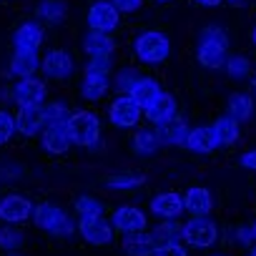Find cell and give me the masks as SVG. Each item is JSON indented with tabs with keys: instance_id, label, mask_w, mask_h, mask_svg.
<instances>
[{
	"instance_id": "cb8c5ba5",
	"label": "cell",
	"mask_w": 256,
	"mask_h": 256,
	"mask_svg": "<svg viewBox=\"0 0 256 256\" xmlns=\"http://www.w3.org/2000/svg\"><path fill=\"white\" fill-rule=\"evenodd\" d=\"M161 93H164V90H161V86H158L154 78H141V80L131 88V96L136 98V103H138L144 110H146Z\"/></svg>"
},
{
	"instance_id": "d6986e66",
	"label": "cell",
	"mask_w": 256,
	"mask_h": 256,
	"mask_svg": "<svg viewBox=\"0 0 256 256\" xmlns=\"http://www.w3.org/2000/svg\"><path fill=\"white\" fill-rule=\"evenodd\" d=\"M158 248L154 234H146V231H138V234H126L123 238V251L128 256H154Z\"/></svg>"
},
{
	"instance_id": "9c48e42d",
	"label": "cell",
	"mask_w": 256,
	"mask_h": 256,
	"mask_svg": "<svg viewBox=\"0 0 256 256\" xmlns=\"http://www.w3.org/2000/svg\"><path fill=\"white\" fill-rule=\"evenodd\" d=\"M120 10L113 6V3H106V0H98L88 8V26L90 30H98V33H113L118 28V18Z\"/></svg>"
},
{
	"instance_id": "b9f144b4",
	"label": "cell",
	"mask_w": 256,
	"mask_h": 256,
	"mask_svg": "<svg viewBox=\"0 0 256 256\" xmlns=\"http://www.w3.org/2000/svg\"><path fill=\"white\" fill-rule=\"evenodd\" d=\"M198 6H206V8H216V6H221L224 0H196Z\"/></svg>"
},
{
	"instance_id": "6da1fadb",
	"label": "cell",
	"mask_w": 256,
	"mask_h": 256,
	"mask_svg": "<svg viewBox=\"0 0 256 256\" xmlns=\"http://www.w3.org/2000/svg\"><path fill=\"white\" fill-rule=\"evenodd\" d=\"M226 48H228V38H226L224 28L206 26L201 30V43H198V63L204 68H221L228 58Z\"/></svg>"
},
{
	"instance_id": "ab89813d",
	"label": "cell",
	"mask_w": 256,
	"mask_h": 256,
	"mask_svg": "<svg viewBox=\"0 0 256 256\" xmlns=\"http://www.w3.org/2000/svg\"><path fill=\"white\" fill-rule=\"evenodd\" d=\"M236 236H238V241H241V244H246V246H254V244H256V234H254V226H241Z\"/></svg>"
},
{
	"instance_id": "ac0fdd59",
	"label": "cell",
	"mask_w": 256,
	"mask_h": 256,
	"mask_svg": "<svg viewBox=\"0 0 256 256\" xmlns=\"http://www.w3.org/2000/svg\"><path fill=\"white\" fill-rule=\"evenodd\" d=\"M16 126H18V134H23V136H38V134H43V128H46L43 106L40 108H20L16 113Z\"/></svg>"
},
{
	"instance_id": "603a6c76",
	"label": "cell",
	"mask_w": 256,
	"mask_h": 256,
	"mask_svg": "<svg viewBox=\"0 0 256 256\" xmlns=\"http://www.w3.org/2000/svg\"><path fill=\"white\" fill-rule=\"evenodd\" d=\"M146 118L151 120V123H156V126H161V123H166L168 118H174L176 116V100L168 96V93H161L146 110Z\"/></svg>"
},
{
	"instance_id": "30bf717a",
	"label": "cell",
	"mask_w": 256,
	"mask_h": 256,
	"mask_svg": "<svg viewBox=\"0 0 256 256\" xmlns=\"http://www.w3.org/2000/svg\"><path fill=\"white\" fill-rule=\"evenodd\" d=\"M78 231H80V236H83L88 244H93V246H106V244L113 241V231H116V228H113L103 216H86V218L78 221Z\"/></svg>"
},
{
	"instance_id": "681fc988",
	"label": "cell",
	"mask_w": 256,
	"mask_h": 256,
	"mask_svg": "<svg viewBox=\"0 0 256 256\" xmlns=\"http://www.w3.org/2000/svg\"><path fill=\"white\" fill-rule=\"evenodd\" d=\"M254 234H256V224H254Z\"/></svg>"
},
{
	"instance_id": "4316f807",
	"label": "cell",
	"mask_w": 256,
	"mask_h": 256,
	"mask_svg": "<svg viewBox=\"0 0 256 256\" xmlns=\"http://www.w3.org/2000/svg\"><path fill=\"white\" fill-rule=\"evenodd\" d=\"M254 113V100L246 93H231L228 96V116H234L236 120H246Z\"/></svg>"
},
{
	"instance_id": "5b68a950",
	"label": "cell",
	"mask_w": 256,
	"mask_h": 256,
	"mask_svg": "<svg viewBox=\"0 0 256 256\" xmlns=\"http://www.w3.org/2000/svg\"><path fill=\"white\" fill-rule=\"evenodd\" d=\"M181 238L188 244V246H196V248H208L216 244L218 238V228L211 218L206 216H191L186 224H184V231H181Z\"/></svg>"
},
{
	"instance_id": "bcb514c9",
	"label": "cell",
	"mask_w": 256,
	"mask_h": 256,
	"mask_svg": "<svg viewBox=\"0 0 256 256\" xmlns=\"http://www.w3.org/2000/svg\"><path fill=\"white\" fill-rule=\"evenodd\" d=\"M251 256H256V244H254V246H251Z\"/></svg>"
},
{
	"instance_id": "8fae6325",
	"label": "cell",
	"mask_w": 256,
	"mask_h": 256,
	"mask_svg": "<svg viewBox=\"0 0 256 256\" xmlns=\"http://www.w3.org/2000/svg\"><path fill=\"white\" fill-rule=\"evenodd\" d=\"M146 214L136 206H120L116 208L113 214V228L120 231L123 236L126 234H138V231H146Z\"/></svg>"
},
{
	"instance_id": "f907efd6",
	"label": "cell",
	"mask_w": 256,
	"mask_h": 256,
	"mask_svg": "<svg viewBox=\"0 0 256 256\" xmlns=\"http://www.w3.org/2000/svg\"><path fill=\"white\" fill-rule=\"evenodd\" d=\"M214 256H221V254H214Z\"/></svg>"
},
{
	"instance_id": "f35d334b",
	"label": "cell",
	"mask_w": 256,
	"mask_h": 256,
	"mask_svg": "<svg viewBox=\"0 0 256 256\" xmlns=\"http://www.w3.org/2000/svg\"><path fill=\"white\" fill-rule=\"evenodd\" d=\"M110 3H113L120 13H134V10H138V8H141L144 0H110Z\"/></svg>"
},
{
	"instance_id": "f546056e",
	"label": "cell",
	"mask_w": 256,
	"mask_h": 256,
	"mask_svg": "<svg viewBox=\"0 0 256 256\" xmlns=\"http://www.w3.org/2000/svg\"><path fill=\"white\" fill-rule=\"evenodd\" d=\"M26 244V234L16 228V224H8L0 228V248L3 251H18Z\"/></svg>"
},
{
	"instance_id": "ffe728a7",
	"label": "cell",
	"mask_w": 256,
	"mask_h": 256,
	"mask_svg": "<svg viewBox=\"0 0 256 256\" xmlns=\"http://www.w3.org/2000/svg\"><path fill=\"white\" fill-rule=\"evenodd\" d=\"M40 63L43 60L38 58V50H20V48H16V53L10 58V73L16 78H28V76H33L40 68Z\"/></svg>"
},
{
	"instance_id": "7bdbcfd3",
	"label": "cell",
	"mask_w": 256,
	"mask_h": 256,
	"mask_svg": "<svg viewBox=\"0 0 256 256\" xmlns=\"http://www.w3.org/2000/svg\"><path fill=\"white\" fill-rule=\"evenodd\" d=\"M228 3H231V6H244L246 0H228Z\"/></svg>"
},
{
	"instance_id": "7a4b0ae2",
	"label": "cell",
	"mask_w": 256,
	"mask_h": 256,
	"mask_svg": "<svg viewBox=\"0 0 256 256\" xmlns=\"http://www.w3.org/2000/svg\"><path fill=\"white\" fill-rule=\"evenodd\" d=\"M33 221L40 231H46L50 236H58V238H66L76 231L73 218L63 208H58L56 204H38L36 211H33Z\"/></svg>"
},
{
	"instance_id": "4fadbf2b",
	"label": "cell",
	"mask_w": 256,
	"mask_h": 256,
	"mask_svg": "<svg viewBox=\"0 0 256 256\" xmlns=\"http://www.w3.org/2000/svg\"><path fill=\"white\" fill-rule=\"evenodd\" d=\"M40 146H43L48 154L60 156V154H66V151L73 146V141H70V136H68V128H66V126H46L43 134H40Z\"/></svg>"
},
{
	"instance_id": "7dc6e473",
	"label": "cell",
	"mask_w": 256,
	"mask_h": 256,
	"mask_svg": "<svg viewBox=\"0 0 256 256\" xmlns=\"http://www.w3.org/2000/svg\"><path fill=\"white\" fill-rule=\"evenodd\" d=\"M254 90H256V76H254Z\"/></svg>"
},
{
	"instance_id": "ee69618b",
	"label": "cell",
	"mask_w": 256,
	"mask_h": 256,
	"mask_svg": "<svg viewBox=\"0 0 256 256\" xmlns=\"http://www.w3.org/2000/svg\"><path fill=\"white\" fill-rule=\"evenodd\" d=\"M6 256H23V254H18V251H6Z\"/></svg>"
},
{
	"instance_id": "7c38bea8",
	"label": "cell",
	"mask_w": 256,
	"mask_h": 256,
	"mask_svg": "<svg viewBox=\"0 0 256 256\" xmlns=\"http://www.w3.org/2000/svg\"><path fill=\"white\" fill-rule=\"evenodd\" d=\"M40 68H43V73H46L48 78H53V80H66V78L73 73V58H70L68 50L56 48V50H48V53H46Z\"/></svg>"
},
{
	"instance_id": "8992f818",
	"label": "cell",
	"mask_w": 256,
	"mask_h": 256,
	"mask_svg": "<svg viewBox=\"0 0 256 256\" xmlns=\"http://www.w3.org/2000/svg\"><path fill=\"white\" fill-rule=\"evenodd\" d=\"M10 96H13V100H16L20 108H40V106L46 103L48 88H46L43 80L28 76V78H20V80L13 86Z\"/></svg>"
},
{
	"instance_id": "484cf974",
	"label": "cell",
	"mask_w": 256,
	"mask_h": 256,
	"mask_svg": "<svg viewBox=\"0 0 256 256\" xmlns=\"http://www.w3.org/2000/svg\"><path fill=\"white\" fill-rule=\"evenodd\" d=\"M214 131H216V136H218V144H221V146H234V144L238 141V120H236L234 116L216 118Z\"/></svg>"
},
{
	"instance_id": "ba28073f",
	"label": "cell",
	"mask_w": 256,
	"mask_h": 256,
	"mask_svg": "<svg viewBox=\"0 0 256 256\" xmlns=\"http://www.w3.org/2000/svg\"><path fill=\"white\" fill-rule=\"evenodd\" d=\"M36 206L30 204V198L20 196V194H6L0 198V221L3 224H23L33 216Z\"/></svg>"
},
{
	"instance_id": "836d02e7",
	"label": "cell",
	"mask_w": 256,
	"mask_h": 256,
	"mask_svg": "<svg viewBox=\"0 0 256 256\" xmlns=\"http://www.w3.org/2000/svg\"><path fill=\"white\" fill-rule=\"evenodd\" d=\"M224 66H226V73H228L231 78H236V80H241V78H246V76L251 73L248 58H244V56H228Z\"/></svg>"
},
{
	"instance_id": "c3c4849f",
	"label": "cell",
	"mask_w": 256,
	"mask_h": 256,
	"mask_svg": "<svg viewBox=\"0 0 256 256\" xmlns=\"http://www.w3.org/2000/svg\"><path fill=\"white\" fill-rule=\"evenodd\" d=\"M156 3H168V0H156Z\"/></svg>"
},
{
	"instance_id": "7402d4cb",
	"label": "cell",
	"mask_w": 256,
	"mask_h": 256,
	"mask_svg": "<svg viewBox=\"0 0 256 256\" xmlns=\"http://www.w3.org/2000/svg\"><path fill=\"white\" fill-rule=\"evenodd\" d=\"M184 204H186V211L191 216H208L211 208H214V201H211V194L201 186H194L184 194Z\"/></svg>"
},
{
	"instance_id": "4dcf8cb0",
	"label": "cell",
	"mask_w": 256,
	"mask_h": 256,
	"mask_svg": "<svg viewBox=\"0 0 256 256\" xmlns=\"http://www.w3.org/2000/svg\"><path fill=\"white\" fill-rule=\"evenodd\" d=\"M181 231H184V226H181V224H176L174 218H164V224H158V226H156L154 238H156V244H158V246H161V244H171V241H178Z\"/></svg>"
},
{
	"instance_id": "52a82bcc",
	"label": "cell",
	"mask_w": 256,
	"mask_h": 256,
	"mask_svg": "<svg viewBox=\"0 0 256 256\" xmlns=\"http://www.w3.org/2000/svg\"><path fill=\"white\" fill-rule=\"evenodd\" d=\"M141 116H144V108L136 103V98H134L131 93L118 96V98L110 103V108H108V118H110V123L118 126V128H131V126H136V123L141 120Z\"/></svg>"
},
{
	"instance_id": "1f68e13d",
	"label": "cell",
	"mask_w": 256,
	"mask_h": 256,
	"mask_svg": "<svg viewBox=\"0 0 256 256\" xmlns=\"http://www.w3.org/2000/svg\"><path fill=\"white\" fill-rule=\"evenodd\" d=\"M43 116H46V126H66L70 118V110L66 103H48L43 106Z\"/></svg>"
},
{
	"instance_id": "2e32d148",
	"label": "cell",
	"mask_w": 256,
	"mask_h": 256,
	"mask_svg": "<svg viewBox=\"0 0 256 256\" xmlns=\"http://www.w3.org/2000/svg\"><path fill=\"white\" fill-rule=\"evenodd\" d=\"M188 131H191V128L186 126V120L181 116H174V118H168L166 123L158 126L156 134H158L161 144H166V146H186Z\"/></svg>"
},
{
	"instance_id": "277c9868",
	"label": "cell",
	"mask_w": 256,
	"mask_h": 256,
	"mask_svg": "<svg viewBox=\"0 0 256 256\" xmlns=\"http://www.w3.org/2000/svg\"><path fill=\"white\" fill-rule=\"evenodd\" d=\"M134 50L138 56L141 63H148V66H156V63H164L171 53V43L164 33L158 30H146L136 38L134 43Z\"/></svg>"
},
{
	"instance_id": "74e56055",
	"label": "cell",
	"mask_w": 256,
	"mask_h": 256,
	"mask_svg": "<svg viewBox=\"0 0 256 256\" xmlns=\"http://www.w3.org/2000/svg\"><path fill=\"white\" fill-rule=\"evenodd\" d=\"M154 256H188V254H186V248L178 241H171V244H161Z\"/></svg>"
},
{
	"instance_id": "d4e9b609",
	"label": "cell",
	"mask_w": 256,
	"mask_h": 256,
	"mask_svg": "<svg viewBox=\"0 0 256 256\" xmlns=\"http://www.w3.org/2000/svg\"><path fill=\"white\" fill-rule=\"evenodd\" d=\"M83 48H86V53H88L90 58H96V56H108V58H110V53H113L110 33L90 30V33L86 36V40H83Z\"/></svg>"
},
{
	"instance_id": "f1b7e54d",
	"label": "cell",
	"mask_w": 256,
	"mask_h": 256,
	"mask_svg": "<svg viewBox=\"0 0 256 256\" xmlns=\"http://www.w3.org/2000/svg\"><path fill=\"white\" fill-rule=\"evenodd\" d=\"M36 13H38V18H43L48 23H60L66 18V3L63 0H40Z\"/></svg>"
},
{
	"instance_id": "d590c367",
	"label": "cell",
	"mask_w": 256,
	"mask_h": 256,
	"mask_svg": "<svg viewBox=\"0 0 256 256\" xmlns=\"http://www.w3.org/2000/svg\"><path fill=\"white\" fill-rule=\"evenodd\" d=\"M141 78H144V76H141L138 70H134V68H123V70H118L116 90H120V93H131V88H134Z\"/></svg>"
},
{
	"instance_id": "e0dca14e",
	"label": "cell",
	"mask_w": 256,
	"mask_h": 256,
	"mask_svg": "<svg viewBox=\"0 0 256 256\" xmlns=\"http://www.w3.org/2000/svg\"><path fill=\"white\" fill-rule=\"evenodd\" d=\"M13 46L20 50H38L43 46V26L36 20H28L16 28L13 33Z\"/></svg>"
},
{
	"instance_id": "44dd1931",
	"label": "cell",
	"mask_w": 256,
	"mask_h": 256,
	"mask_svg": "<svg viewBox=\"0 0 256 256\" xmlns=\"http://www.w3.org/2000/svg\"><path fill=\"white\" fill-rule=\"evenodd\" d=\"M110 80H108V73H100V70H86V78L80 83V96L86 100H100L108 90Z\"/></svg>"
},
{
	"instance_id": "3957f363",
	"label": "cell",
	"mask_w": 256,
	"mask_h": 256,
	"mask_svg": "<svg viewBox=\"0 0 256 256\" xmlns=\"http://www.w3.org/2000/svg\"><path fill=\"white\" fill-rule=\"evenodd\" d=\"M68 136L76 146H86V148H93L100 138V120L93 110H76L70 113L68 123Z\"/></svg>"
},
{
	"instance_id": "83f0119b",
	"label": "cell",
	"mask_w": 256,
	"mask_h": 256,
	"mask_svg": "<svg viewBox=\"0 0 256 256\" xmlns=\"http://www.w3.org/2000/svg\"><path fill=\"white\" fill-rule=\"evenodd\" d=\"M158 146H161V138L156 131H138L134 136V151L138 156H151L158 151Z\"/></svg>"
},
{
	"instance_id": "60d3db41",
	"label": "cell",
	"mask_w": 256,
	"mask_h": 256,
	"mask_svg": "<svg viewBox=\"0 0 256 256\" xmlns=\"http://www.w3.org/2000/svg\"><path fill=\"white\" fill-rule=\"evenodd\" d=\"M238 164H241L244 168H251V171H256V151H246V154L238 158Z\"/></svg>"
},
{
	"instance_id": "f6af8a7d",
	"label": "cell",
	"mask_w": 256,
	"mask_h": 256,
	"mask_svg": "<svg viewBox=\"0 0 256 256\" xmlns=\"http://www.w3.org/2000/svg\"><path fill=\"white\" fill-rule=\"evenodd\" d=\"M251 38H254V46H256V28L251 30Z\"/></svg>"
},
{
	"instance_id": "d6a6232c",
	"label": "cell",
	"mask_w": 256,
	"mask_h": 256,
	"mask_svg": "<svg viewBox=\"0 0 256 256\" xmlns=\"http://www.w3.org/2000/svg\"><path fill=\"white\" fill-rule=\"evenodd\" d=\"M76 214L80 218L86 216H103V204L93 196H78L76 198Z\"/></svg>"
},
{
	"instance_id": "8d00e7d4",
	"label": "cell",
	"mask_w": 256,
	"mask_h": 256,
	"mask_svg": "<svg viewBox=\"0 0 256 256\" xmlns=\"http://www.w3.org/2000/svg\"><path fill=\"white\" fill-rule=\"evenodd\" d=\"M18 131V126H16V116L8 113V110H0V146L8 144L13 138V134Z\"/></svg>"
},
{
	"instance_id": "9a60e30c",
	"label": "cell",
	"mask_w": 256,
	"mask_h": 256,
	"mask_svg": "<svg viewBox=\"0 0 256 256\" xmlns=\"http://www.w3.org/2000/svg\"><path fill=\"white\" fill-rule=\"evenodd\" d=\"M218 144V136L214 131V126H198V128H191L188 131V138H186V148L194 151V154H211Z\"/></svg>"
},
{
	"instance_id": "5bb4252c",
	"label": "cell",
	"mask_w": 256,
	"mask_h": 256,
	"mask_svg": "<svg viewBox=\"0 0 256 256\" xmlns=\"http://www.w3.org/2000/svg\"><path fill=\"white\" fill-rule=\"evenodd\" d=\"M151 211L161 218H178L186 211V204H184V196L166 191V194H158L151 198Z\"/></svg>"
},
{
	"instance_id": "e575fe53",
	"label": "cell",
	"mask_w": 256,
	"mask_h": 256,
	"mask_svg": "<svg viewBox=\"0 0 256 256\" xmlns=\"http://www.w3.org/2000/svg\"><path fill=\"white\" fill-rule=\"evenodd\" d=\"M144 184V176H136V174H123V176H110L106 181L108 188H118V191H131V188H138Z\"/></svg>"
},
{
	"instance_id": "816d5d0a",
	"label": "cell",
	"mask_w": 256,
	"mask_h": 256,
	"mask_svg": "<svg viewBox=\"0 0 256 256\" xmlns=\"http://www.w3.org/2000/svg\"><path fill=\"white\" fill-rule=\"evenodd\" d=\"M248 256H251V254H248Z\"/></svg>"
}]
</instances>
